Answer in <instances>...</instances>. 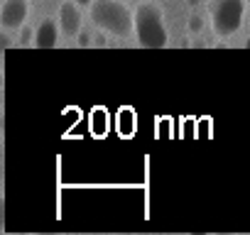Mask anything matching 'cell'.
Wrapping results in <instances>:
<instances>
[{
	"label": "cell",
	"mask_w": 250,
	"mask_h": 235,
	"mask_svg": "<svg viewBox=\"0 0 250 235\" xmlns=\"http://www.w3.org/2000/svg\"><path fill=\"white\" fill-rule=\"evenodd\" d=\"M88 13L93 27L110 37L128 39L135 35V10L125 5V0H93Z\"/></svg>",
	"instance_id": "cell-1"
},
{
	"label": "cell",
	"mask_w": 250,
	"mask_h": 235,
	"mask_svg": "<svg viewBox=\"0 0 250 235\" xmlns=\"http://www.w3.org/2000/svg\"><path fill=\"white\" fill-rule=\"evenodd\" d=\"M135 39L145 49H165L169 44V30L165 13L157 3H140L135 10Z\"/></svg>",
	"instance_id": "cell-2"
},
{
	"label": "cell",
	"mask_w": 250,
	"mask_h": 235,
	"mask_svg": "<svg viewBox=\"0 0 250 235\" xmlns=\"http://www.w3.org/2000/svg\"><path fill=\"white\" fill-rule=\"evenodd\" d=\"M248 18V0H208V22L216 37L228 39L240 32Z\"/></svg>",
	"instance_id": "cell-3"
},
{
	"label": "cell",
	"mask_w": 250,
	"mask_h": 235,
	"mask_svg": "<svg viewBox=\"0 0 250 235\" xmlns=\"http://www.w3.org/2000/svg\"><path fill=\"white\" fill-rule=\"evenodd\" d=\"M27 18H30V0H3L0 25L5 32L20 30L22 25H27Z\"/></svg>",
	"instance_id": "cell-4"
},
{
	"label": "cell",
	"mask_w": 250,
	"mask_h": 235,
	"mask_svg": "<svg viewBox=\"0 0 250 235\" xmlns=\"http://www.w3.org/2000/svg\"><path fill=\"white\" fill-rule=\"evenodd\" d=\"M57 22L62 27V35L74 39L81 35V27H83V18H81V5L76 0H64L57 10Z\"/></svg>",
	"instance_id": "cell-5"
},
{
	"label": "cell",
	"mask_w": 250,
	"mask_h": 235,
	"mask_svg": "<svg viewBox=\"0 0 250 235\" xmlns=\"http://www.w3.org/2000/svg\"><path fill=\"white\" fill-rule=\"evenodd\" d=\"M59 22L52 20V18H44L40 25H37V35H35V47L37 49H54L59 44Z\"/></svg>",
	"instance_id": "cell-6"
},
{
	"label": "cell",
	"mask_w": 250,
	"mask_h": 235,
	"mask_svg": "<svg viewBox=\"0 0 250 235\" xmlns=\"http://www.w3.org/2000/svg\"><path fill=\"white\" fill-rule=\"evenodd\" d=\"M138 130V123H135V110L133 108H123L118 110V133L123 137H133Z\"/></svg>",
	"instance_id": "cell-7"
},
{
	"label": "cell",
	"mask_w": 250,
	"mask_h": 235,
	"mask_svg": "<svg viewBox=\"0 0 250 235\" xmlns=\"http://www.w3.org/2000/svg\"><path fill=\"white\" fill-rule=\"evenodd\" d=\"M18 32H20V39H18V44H20V47H30V44L35 47V35H37V27L22 25Z\"/></svg>",
	"instance_id": "cell-8"
},
{
	"label": "cell",
	"mask_w": 250,
	"mask_h": 235,
	"mask_svg": "<svg viewBox=\"0 0 250 235\" xmlns=\"http://www.w3.org/2000/svg\"><path fill=\"white\" fill-rule=\"evenodd\" d=\"M187 30H189V35H199V32L204 30V20H201L199 15H191L189 22H187Z\"/></svg>",
	"instance_id": "cell-9"
},
{
	"label": "cell",
	"mask_w": 250,
	"mask_h": 235,
	"mask_svg": "<svg viewBox=\"0 0 250 235\" xmlns=\"http://www.w3.org/2000/svg\"><path fill=\"white\" fill-rule=\"evenodd\" d=\"M0 47H3V49H10L13 47V42H10L8 35H0Z\"/></svg>",
	"instance_id": "cell-10"
},
{
	"label": "cell",
	"mask_w": 250,
	"mask_h": 235,
	"mask_svg": "<svg viewBox=\"0 0 250 235\" xmlns=\"http://www.w3.org/2000/svg\"><path fill=\"white\" fill-rule=\"evenodd\" d=\"M88 39H91V37H88V35H83V32H81V37H79V44H81V47H86V44H91V42H88Z\"/></svg>",
	"instance_id": "cell-11"
},
{
	"label": "cell",
	"mask_w": 250,
	"mask_h": 235,
	"mask_svg": "<svg viewBox=\"0 0 250 235\" xmlns=\"http://www.w3.org/2000/svg\"><path fill=\"white\" fill-rule=\"evenodd\" d=\"M76 3H79V5H81V8H86V5H88V8H91V3H93V0H76Z\"/></svg>",
	"instance_id": "cell-12"
},
{
	"label": "cell",
	"mask_w": 250,
	"mask_h": 235,
	"mask_svg": "<svg viewBox=\"0 0 250 235\" xmlns=\"http://www.w3.org/2000/svg\"><path fill=\"white\" fill-rule=\"evenodd\" d=\"M243 47H245V49H250V37H248V39L243 42Z\"/></svg>",
	"instance_id": "cell-13"
},
{
	"label": "cell",
	"mask_w": 250,
	"mask_h": 235,
	"mask_svg": "<svg viewBox=\"0 0 250 235\" xmlns=\"http://www.w3.org/2000/svg\"><path fill=\"white\" fill-rule=\"evenodd\" d=\"M196 3H199V0H189V5H191V8H194V5H196Z\"/></svg>",
	"instance_id": "cell-14"
}]
</instances>
